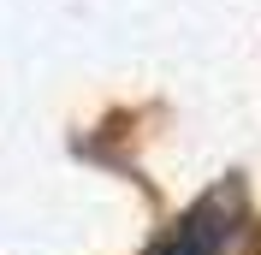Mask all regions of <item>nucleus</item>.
Wrapping results in <instances>:
<instances>
[{"label": "nucleus", "instance_id": "nucleus-1", "mask_svg": "<svg viewBox=\"0 0 261 255\" xmlns=\"http://www.w3.org/2000/svg\"><path fill=\"white\" fill-rule=\"evenodd\" d=\"M226 238H231V208L220 196H208V202H196L148 255H226Z\"/></svg>", "mask_w": 261, "mask_h": 255}]
</instances>
